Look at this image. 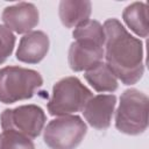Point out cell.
I'll list each match as a JSON object with an SVG mask.
<instances>
[{
	"label": "cell",
	"mask_w": 149,
	"mask_h": 149,
	"mask_svg": "<svg viewBox=\"0 0 149 149\" xmlns=\"http://www.w3.org/2000/svg\"><path fill=\"white\" fill-rule=\"evenodd\" d=\"M106 64L125 85L136 84L143 76V43L134 37L116 19L104 23Z\"/></svg>",
	"instance_id": "cell-1"
},
{
	"label": "cell",
	"mask_w": 149,
	"mask_h": 149,
	"mask_svg": "<svg viewBox=\"0 0 149 149\" xmlns=\"http://www.w3.org/2000/svg\"><path fill=\"white\" fill-rule=\"evenodd\" d=\"M148 102L147 94L128 88L120 97V104L115 113V127L127 135H140L148 128Z\"/></svg>",
	"instance_id": "cell-2"
},
{
	"label": "cell",
	"mask_w": 149,
	"mask_h": 149,
	"mask_svg": "<svg viewBox=\"0 0 149 149\" xmlns=\"http://www.w3.org/2000/svg\"><path fill=\"white\" fill-rule=\"evenodd\" d=\"M42 84L43 78L35 70L5 66L0 69V102L14 104L30 99Z\"/></svg>",
	"instance_id": "cell-3"
},
{
	"label": "cell",
	"mask_w": 149,
	"mask_h": 149,
	"mask_svg": "<svg viewBox=\"0 0 149 149\" xmlns=\"http://www.w3.org/2000/svg\"><path fill=\"white\" fill-rule=\"evenodd\" d=\"M93 97L77 77H65L58 80L48 102V112L52 116H65L81 112L86 102Z\"/></svg>",
	"instance_id": "cell-4"
},
{
	"label": "cell",
	"mask_w": 149,
	"mask_h": 149,
	"mask_svg": "<svg viewBox=\"0 0 149 149\" xmlns=\"http://www.w3.org/2000/svg\"><path fill=\"white\" fill-rule=\"evenodd\" d=\"M87 126L78 115L59 116L49 121L43 140L51 149H76L86 135Z\"/></svg>",
	"instance_id": "cell-5"
},
{
	"label": "cell",
	"mask_w": 149,
	"mask_h": 149,
	"mask_svg": "<svg viewBox=\"0 0 149 149\" xmlns=\"http://www.w3.org/2000/svg\"><path fill=\"white\" fill-rule=\"evenodd\" d=\"M2 130H14L29 139H36L43 130L47 116L37 105H22L15 108H6L1 115Z\"/></svg>",
	"instance_id": "cell-6"
},
{
	"label": "cell",
	"mask_w": 149,
	"mask_h": 149,
	"mask_svg": "<svg viewBox=\"0 0 149 149\" xmlns=\"http://www.w3.org/2000/svg\"><path fill=\"white\" fill-rule=\"evenodd\" d=\"M105 56L104 44L87 38H79L71 43L69 49V65L72 71H87L98 63L102 62Z\"/></svg>",
	"instance_id": "cell-7"
},
{
	"label": "cell",
	"mask_w": 149,
	"mask_h": 149,
	"mask_svg": "<svg viewBox=\"0 0 149 149\" xmlns=\"http://www.w3.org/2000/svg\"><path fill=\"white\" fill-rule=\"evenodd\" d=\"M5 27L16 34H28L38 24V9L31 2H19L8 6L1 15Z\"/></svg>",
	"instance_id": "cell-8"
},
{
	"label": "cell",
	"mask_w": 149,
	"mask_h": 149,
	"mask_svg": "<svg viewBox=\"0 0 149 149\" xmlns=\"http://www.w3.org/2000/svg\"><path fill=\"white\" fill-rule=\"evenodd\" d=\"M115 105L116 97L114 94L93 95L83 109L84 118L91 127L99 130L107 129L111 126Z\"/></svg>",
	"instance_id": "cell-9"
},
{
	"label": "cell",
	"mask_w": 149,
	"mask_h": 149,
	"mask_svg": "<svg viewBox=\"0 0 149 149\" xmlns=\"http://www.w3.org/2000/svg\"><path fill=\"white\" fill-rule=\"evenodd\" d=\"M49 37L41 30L30 31L19 42L16 50V59L27 64L40 63L49 51Z\"/></svg>",
	"instance_id": "cell-10"
},
{
	"label": "cell",
	"mask_w": 149,
	"mask_h": 149,
	"mask_svg": "<svg viewBox=\"0 0 149 149\" xmlns=\"http://www.w3.org/2000/svg\"><path fill=\"white\" fill-rule=\"evenodd\" d=\"M91 12L92 6L87 0H63L59 2V19L66 28H76L90 20Z\"/></svg>",
	"instance_id": "cell-11"
},
{
	"label": "cell",
	"mask_w": 149,
	"mask_h": 149,
	"mask_svg": "<svg viewBox=\"0 0 149 149\" xmlns=\"http://www.w3.org/2000/svg\"><path fill=\"white\" fill-rule=\"evenodd\" d=\"M87 83L97 92H114L118 90V78L106 63H98L84 73Z\"/></svg>",
	"instance_id": "cell-12"
},
{
	"label": "cell",
	"mask_w": 149,
	"mask_h": 149,
	"mask_svg": "<svg viewBox=\"0 0 149 149\" xmlns=\"http://www.w3.org/2000/svg\"><path fill=\"white\" fill-rule=\"evenodd\" d=\"M125 23L140 37L148 36V6L144 2H133L122 13Z\"/></svg>",
	"instance_id": "cell-13"
},
{
	"label": "cell",
	"mask_w": 149,
	"mask_h": 149,
	"mask_svg": "<svg viewBox=\"0 0 149 149\" xmlns=\"http://www.w3.org/2000/svg\"><path fill=\"white\" fill-rule=\"evenodd\" d=\"M74 40L87 38L97 41L105 45V30L101 23L97 20H87L77 26L72 33Z\"/></svg>",
	"instance_id": "cell-14"
},
{
	"label": "cell",
	"mask_w": 149,
	"mask_h": 149,
	"mask_svg": "<svg viewBox=\"0 0 149 149\" xmlns=\"http://www.w3.org/2000/svg\"><path fill=\"white\" fill-rule=\"evenodd\" d=\"M0 149H35L31 139L14 132L3 130L0 134Z\"/></svg>",
	"instance_id": "cell-15"
},
{
	"label": "cell",
	"mask_w": 149,
	"mask_h": 149,
	"mask_svg": "<svg viewBox=\"0 0 149 149\" xmlns=\"http://www.w3.org/2000/svg\"><path fill=\"white\" fill-rule=\"evenodd\" d=\"M15 47L14 34L5 26L0 24V64L6 62V59L12 55Z\"/></svg>",
	"instance_id": "cell-16"
}]
</instances>
